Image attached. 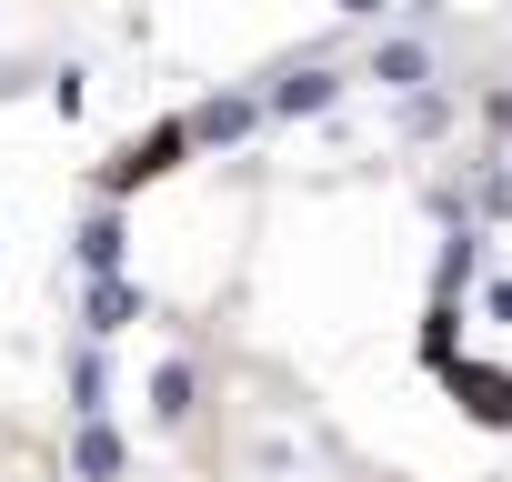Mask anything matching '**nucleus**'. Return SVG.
Returning a JSON list of instances; mask_svg holds the SVG:
<instances>
[]
</instances>
